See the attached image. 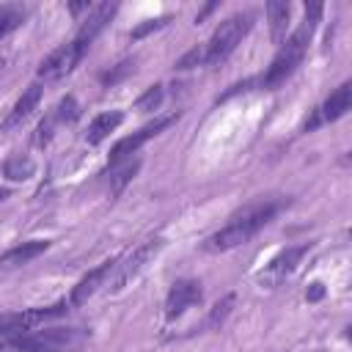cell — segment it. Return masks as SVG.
I'll list each match as a JSON object with an SVG mask.
<instances>
[{"label":"cell","mask_w":352,"mask_h":352,"mask_svg":"<svg viewBox=\"0 0 352 352\" xmlns=\"http://www.w3.org/2000/svg\"><path fill=\"white\" fill-rule=\"evenodd\" d=\"M278 209H280L278 201H253V204H248L242 212H236L228 220V226H223L217 234H212L204 248L212 250V253H220V250H231L236 245H245L250 236H256L278 214Z\"/></svg>","instance_id":"cell-1"},{"label":"cell","mask_w":352,"mask_h":352,"mask_svg":"<svg viewBox=\"0 0 352 352\" xmlns=\"http://www.w3.org/2000/svg\"><path fill=\"white\" fill-rule=\"evenodd\" d=\"M19 25H22V11L19 8H0V38H6Z\"/></svg>","instance_id":"cell-21"},{"label":"cell","mask_w":352,"mask_h":352,"mask_svg":"<svg viewBox=\"0 0 352 352\" xmlns=\"http://www.w3.org/2000/svg\"><path fill=\"white\" fill-rule=\"evenodd\" d=\"M69 8H72V14H77V11H82V8H88V3H72Z\"/></svg>","instance_id":"cell-29"},{"label":"cell","mask_w":352,"mask_h":352,"mask_svg":"<svg viewBox=\"0 0 352 352\" xmlns=\"http://www.w3.org/2000/svg\"><path fill=\"white\" fill-rule=\"evenodd\" d=\"M170 16H157V19H146L143 25H138L135 30H132V38H143L146 33H151V30H157V28H162L165 22H168Z\"/></svg>","instance_id":"cell-27"},{"label":"cell","mask_w":352,"mask_h":352,"mask_svg":"<svg viewBox=\"0 0 352 352\" xmlns=\"http://www.w3.org/2000/svg\"><path fill=\"white\" fill-rule=\"evenodd\" d=\"M201 297H204V292H201V283H198V280H192V278L176 280V283L170 286L168 297H165V319L182 316L190 305H198Z\"/></svg>","instance_id":"cell-11"},{"label":"cell","mask_w":352,"mask_h":352,"mask_svg":"<svg viewBox=\"0 0 352 352\" xmlns=\"http://www.w3.org/2000/svg\"><path fill=\"white\" fill-rule=\"evenodd\" d=\"M138 168H140V160H135V162L129 160V162H126L116 176H110V192H121V190H124V184H126V182H132V176L138 173Z\"/></svg>","instance_id":"cell-20"},{"label":"cell","mask_w":352,"mask_h":352,"mask_svg":"<svg viewBox=\"0 0 352 352\" xmlns=\"http://www.w3.org/2000/svg\"><path fill=\"white\" fill-rule=\"evenodd\" d=\"M41 94H44V88L38 85V82H33V85H28V91L19 96V102L14 104V110L8 113V118L3 121V129L8 132V129H14V126H19L33 110H36V104H38V99H41Z\"/></svg>","instance_id":"cell-15"},{"label":"cell","mask_w":352,"mask_h":352,"mask_svg":"<svg viewBox=\"0 0 352 352\" xmlns=\"http://www.w3.org/2000/svg\"><path fill=\"white\" fill-rule=\"evenodd\" d=\"M176 121V113L173 116H165V118H157L154 124H146V126H140L138 132H132V135H126V138H121L113 148H110V160H107V168L113 170V168H118L124 160H129L148 138H154V135H160L165 126H170Z\"/></svg>","instance_id":"cell-7"},{"label":"cell","mask_w":352,"mask_h":352,"mask_svg":"<svg viewBox=\"0 0 352 352\" xmlns=\"http://www.w3.org/2000/svg\"><path fill=\"white\" fill-rule=\"evenodd\" d=\"M82 55H85V52H82L74 41H69V44L52 50V52L41 60V66H38V77H44V80H60V77H66V74L80 63Z\"/></svg>","instance_id":"cell-9"},{"label":"cell","mask_w":352,"mask_h":352,"mask_svg":"<svg viewBox=\"0 0 352 352\" xmlns=\"http://www.w3.org/2000/svg\"><path fill=\"white\" fill-rule=\"evenodd\" d=\"M8 195H11V192H8V190H0V201H6V198H8Z\"/></svg>","instance_id":"cell-30"},{"label":"cell","mask_w":352,"mask_h":352,"mask_svg":"<svg viewBox=\"0 0 352 352\" xmlns=\"http://www.w3.org/2000/svg\"><path fill=\"white\" fill-rule=\"evenodd\" d=\"M47 248H50L47 239H30V242H22V245H16V248H11V250H6V253L0 256V270L22 267V264L33 261L36 256H41Z\"/></svg>","instance_id":"cell-14"},{"label":"cell","mask_w":352,"mask_h":352,"mask_svg":"<svg viewBox=\"0 0 352 352\" xmlns=\"http://www.w3.org/2000/svg\"><path fill=\"white\" fill-rule=\"evenodd\" d=\"M308 250H311V242L292 245V248L280 250V253H278V256L264 267V272L258 275V283H261V286H275V283H280L286 275H292V272H294V267L300 264V258H302Z\"/></svg>","instance_id":"cell-8"},{"label":"cell","mask_w":352,"mask_h":352,"mask_svg":"<svg viewBox=\"0 0 352 352\" xmlns=\"http://www.w3.org/2000/svg\"><path fill=\"white\" fill-rule=\"evenodd\" d=\"M33 170H36L33 160H30V157H22V154L6 160V165H3V173H6L11 182H25V179L33 176Z\"/></svg>","instance_id":"cell-18"},{"label":"cell","mask_w":352,"mask_h":352,"mask_svg":"<svg viewBox=\"0 0 352 352\" xmlns=\"http://www.w3.org/2000/svg\"><path fill=\"white\" fill-rule=\"evenodd\" d=\"M69 311V302L60 300L55 305H47V308H22V311H11V314H0V338H16V336H25L30 333L36 324L47 322V319H55V316H63Z\"/></svg>","instance_id":"cell-5"},{"label":"cell","mask_w":352,"mask_h":352,"mask_svg":"<svg viewBox=\"0 0 352 352\" xmlns=\"http://www.w3.org/2000/svg\"><path fill=\"white\" fill-rule=\"evenodd\" d=\"M231 305H234V294H226L214 308H212V314H209V322L212 324H217V322H223L226 319V314L231 311Z\"/></svg>","instance_id":"cell-26"},{"label":"cell","mask_w":352,"mask_h":352,"mask_svg":"<svg viewBox=\"0 0 352 352\" xmlns=\"http://www.w3.org/2000/svg\"><path fill=\"white\" fill-rule=\"evenodd\" d=\"M160 102H162V85H151L138 99V110H154V107H160Z\"/></svg>","instance_id":"cell-22"},{"label":"cell","mask_w":352,"mask_h":352,"mask_svg":"<svg viewBox=\"0 0 352 352\" xmlns=\"http://www.w3.org/2000/svg\"><path fill=\"white\" fill-rule=\"evenodd\" d=\"M250 28H253V14H234V16L223 19V22L214 28L209 44L204 47V50H206V63H220V60H226V58L236 50V44L248 36Z\"/></svg>","instance_id":"cell-4"},{"label":"cell","mask_w":352,"mask_h":352,"mask_svg":"<svg viewBox=\"0 0 352 352\" xmlns=\"http://www.w3.org/2000/svg\"><path fill=\"white\" fill-rule=\"evenodd\" d=\"M55 124H58V118H55V113L52 116H47L41 124H38V129H36V146H44V143H50V138H52V132H55Z\"/></svg>","instance_id":"cell-24"},{"label":"cell","mask_w":352,"mask_h":352,"mask_svg":"<svg viewBox=\"0 0 352 352\" xmlns=\"http://www.w3.org/2000/svg\"><path fill=\"white\" fill-rule=\"evenodd\" d=\"M160 248H162V239H148V242H143L138 250H132L129 258H124V261L118 258V264H116L113 275L107 278L104 289H107V292H118V289H124V283L132 280V278L146 267V261H148L151 256L160 253Z\"/></svg>","instance_id":"cell-6"},{"label":"cell","mask_w":352,"mask_h":352,"mask_svg":"<svg viewBox=\"0 0 352 352\" xmlns=\"http://www.w3.org/2000/svg\"><path fill=\"white\" fill-rule=\"evenodd\" d=\"M116 8L118 6H113V3H104V6H96L91 14H88V19L80 25V30H77V36H74V44L85 52L88 47H91V41L107 28V22L113 19V14H116Z\"/></svg>","instance_id":"cell-12"},{"label":"cell","mask_w":352,"mask_h":352,"mask_svg":"<svg viewBox=\"0 0 352 352\" xmlns=\"http://www.w3.org/2000/svg\"><path fill=\"white\" fill-rule=\"evenodd\" d=\"M124 121V113H118V110H107V113H99L94 121H91V126H88V132H85V140L91 143V146H96V143H102L118 124Z\"/></svg>","instance_id":"cell-16"},{"label":"cell","mask_w":352,"mask_h":352,"mask_svg":"<svg viewBox=\"0 0 352 352\" xmlns=\"http://www.w3.org/2000/svg\"><path fill=\"white\" fill-rule=\"evenodd\" d=\"M305 297H308L311 302H316V300H322V297H324V286H322L319 280H316V283H311V289H308V294H305Z\"/></svg>","instance_id":"cell-28"},{"label":"cell","mask_w":352,"mask_h":352,"mask_svg":"<svg viewBox=\"0 0 352 352\" xmlns=\"http://www.w3.org/2000/svg\"><path fill=\"white\" fill-rule=\"evenodd\" d=\"M88 338L82 327H50V330H30L16 338L0 341L3 349L14 352H77Z\"/></svg>","instance_id":"cell-3"},{"label":"cell","mask_w":352,"mask_h":352,"mask_svg":"<svg viewBox=\"0 0 352 352\" xmlns=\"http://www.w3.org/2000/svg\"><path fill=\"white\" fill-rule=\"evenodd\" d=\"M198 63H206V50H204V47H192L187 55H182V58L176 60V69H192V66H198Z\"/></svg>","instance_id":"cell-23"},{"label":"cell","mask_w":352,"mask_h":352,"mask_svg":"<svg viewBox=\"0 0 352 352\" xmlns=\"http://www.w3.org/2000/svg\"><path fill=\"white\" fill-rule=\"evenodd\" d=\"M55 118H58V124H72V121H77V118H80V104H77V99H74V96H63L60 104L55 107Z\"/></svg>","instance_id":"cell-19"},{"label":"cell","mask_w":352,"mask_h":352,"mask_svg":"<svg viewBox=\"0 0 352 352\" xmlns=\"http://www.w3.org/2000/svg\"><path fill=\"white\" fill-rule=\"evenodd\" d=\"M319 14H322V6H319V3L305 6V22L280 44L278 55L272 58V63L267 66V72L258 77L261 88H278V85L297 69V63L302 60V55H305V50H308V41H311V33H314V28H316Z\"/></svg>","instance_id":"cell-2"},{"label":"cell","mask_w":352,"mask_h":352,"mask_svg":"<svg viewBox=\"0 0 352 352\" xmlns=\"http://www.w3.org/2000/svg\"><path fill=\"white\" fill-rule=\"evenodd\" d=\"M132 69H135V60H121V63H118V66H116L113 72L102 74V82H104V85H113V82H118L121 77H126V74H129Z\"/></svg>","instance_id":"cell-25"},{"label":"cell","mask_w":352,"mask_h":352,"mask_svg":"<svg viewBox=\"0 0 352 352\" xmlns=\"http://www.w3.org/2000/svg\"><path fill=\"white\" fill-rule=\"evenodd\" d=\"M267 16H270L272 41L280 44L283 36H286V25H289V16H292V6L283 3V0H272V3H267Z\"/></svg>","instance_id":"cell-17"},{"label":"cell","mask_w":352,"mask_h":352,"mask_svg":"<svg viewBox=\"0 0 352 352\" xmlns=\"http://www.w3.org/2000/svg\"><path fill=\"white\" fill-rule=\"evenodd\" d=\"M349 102H352V82H341L327 99H324V104L305 121V132H311V129H316L319 124H327V121H338L346 110H349Z\"/></svg>","instance_id":"cell-10"},{"label":"cell","mask_w":352,"mask_h":352,"mask_svg":"<svg viewBox=\"0 0 352 352\" xmlns=\"http://www.w3.org/2000/svg\"><path fill=\"white\" fill-rule=\"evenodd\" d=\"M116 264H118V258H107V261H102L96 270H91L77 286H74V292H72V300H69V305H80V302H85L99 286H104L107 283V278L113 275V270H116Z\"/></svg>","instance_id":"cell-13"}]
</instances>
